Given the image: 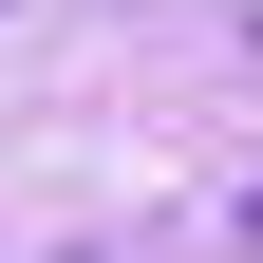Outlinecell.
<instances>
[{"label":"cell","mask_w":263,"mask_h":263,"mask_svg":"<svg viewBox=\"0 0 263 263\" xmlns=\"http://www.w3.org/2000/svg\"><path fill=\"white\" fill-rule=\"evenodd\" d=\"M245 263H263V207H245Z\"/></svg>","instance_id":"1"}]
</instances>
